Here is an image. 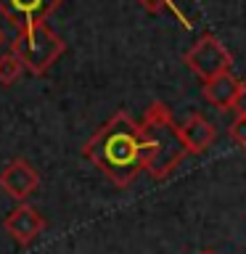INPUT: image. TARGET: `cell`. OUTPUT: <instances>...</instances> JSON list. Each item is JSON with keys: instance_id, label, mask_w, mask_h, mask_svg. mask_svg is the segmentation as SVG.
<instances>
[{"instance_id": "cell-1", "label": "cell", "mask_w": 246, "mask_h": 254, "mask_svg": "<svg viewBox=\"0 0 246 254\" xmlns=\"http://www.w3.org/2000/svg\"><path fill=\"white\" fill-rule=\"evenodd\" d=\"M82 159H90L117 188L132 186L143 172L138 122L127 111H117L82 146Z\"/></svg>"}, {"instance_id": "cell-2", "label": "cell", "mask_w": 246, "mask_h": 254, "mask_svg": "<svg viewBox=\"0 0 246 254\" xmlns=\"http://www.w3.org/2000/svg\"><path fill=\"white\" fill-rule=\"evenodd\" d=\"M66 51V43L48 27L45 21L32 24V27L21 29L11 43V53L21 61V66L32 71V74H45L56 61Z\"/></svg>"}, {"instance_id": "cell-3", "label": "cell", "mask_w": 246, "mask_h": 254, "mask_svg": "<svg viewBox=\"0 0 246 254\" xmlns=\"http://www.w3.org/2000/svg\"><path fill=\"white\" fill-rule=\"evenodd\" d=\"M140 130V167L146 170L154 180L170 178L172 170L183 162V156L188 154L183 148V143L175 132V125L170 127H143Z\"/></svg>"}, {"instance_id": "cell-4", "label": "cell", "mask_w": 246, "mask_h": 254, "mask_svg": "<svg viewBox=\"0 0 246 254\" xmlns=\"http://www.w3.org/2000/svg\"><path fill=\"white\" fill-rule=\"evenodd\" d=\"M183 61H185V66L193 71L196 77H201L204 82L233 69V56H230L228 48L212 35H204L185 56H183Z\"/></svg>"}, {"instance_id": "cell-5", "label": "cell", "mask_w": 246, "mask_h": 254, "mask_svg": "<svg viewBox=\"0 0 246 254\" xmlns=\"http://www.w3.org/2000/svg\"><path fill=\"white\" fill-rule=\"evenodd\" d=\"M63 0H0V16L16 29L40 24L59 8Z\"/></svg>"}, {"instance_id": "cell-6", "label": "cell", "mask_w": 246, "mask_h": 254, "mask_svg": "<svg viewBox=\"0 0 246 254\" xmlns=\"http://www.w3.org/2000/svg\"><path fill=\"white\" fill-rule=\"evenodd\" d=\"M3 228H5V233L11 236L16 244L29 246L45 230V217L32 204H24L21 201L16 209H11V214H8L5 222H3Z\"/></svg>"}, {"instance_id": "cell-7", "label": "cell", "mask_w": 246, "mask_h": 254, "mask_svg": "<svg viewBox=\"0 0 246 254\" xmlns=\"http://www.w3.org/2000/svg\"><path fill=\"white\" fill-rule=\"evenodd\" d=\"M37 186H40V175L27 159H13L0 172V188L16 201H24L27 196H32L37 190Z\"/></svg>"}, {"instance_id": "cell-8", "label": "cell", "mask_w": 246, "mask_h": 254, "mask_svg": "<svg viewBox=\"0 0 246 254\" xmlns=\"http://www.w3.org/2000/svg\"><path fill=\"white\" fill-rule=\"evenodd\" d=\"M175 132H178L183 148H185L188 154H204V151L214 143V138H217L214 125L201 114H190L180 127H175Z\"/></svg>"}, {"instance_id": "cell-9", "label": "cell", "mask_w": 246, "mask_h": 254, "mask_svg": "<svg viewBox=\"0 0 246 254\" xmlns=\"http://www.w3.org/2000/svg\"><path fill=\"white\" fill-rule=\"evenodd\" d=\"M236 90H238V79L233 71H225V74H217L212 79H206L204 87H201V95L204 101L214 106L217 111H228L233 106V98H236Z\"/></svg>"}, {"instance_id": "cell-10", "label": "cell", "mask_w": 246, "mask_h": 254, "mask_svg": "<svg viewBox=\"0 0 246 254\" xmlns=\"http://www.w3.org/2000/svg\"><path fill=\"white\" fill-rule=\"evenodd\" d=\"M140 125H143V127H170V125H175V122H172L170 106H167L164 101H154V103L146 109V114H143Z\"/></svg>"}, {"instance_id": "cell-11", "label": "cell", "mask_w": 246, "mask_h": 254, "mask_svg": "<svg viewBox=\"0 0 246 254\" xmlns=\"http://www.w3.org/2000/svg\"><path fill=\"white\" fill-rule=\"evenodd\" d=\"M21 71H24V66H21V61L16 59L13 53L0 56V85H3V87L13 85L16 79L21 77Z\"/></svg>"}, {"instance_id": "cell-12", "label": "cell", "mask_w": 246, "mask_h": 254, "mask_svg": "<svg viewBox=\"0 0 246 254\" xmlns=\"http://www.w3.org/2000/svg\"><path fill=\"white\" fill-rule=\"evenodd\" d=\"M138 3H140L143 8H146V11H151V13L170 11V13L175 16V19H178V21L183 24V27H185V29H190V21L185 19V13H183L180 8H178V3H175V0H138Z\"/></svg>"}, {"instance_id": "cell-13", "label": "cell", "mask_w": 246, "mask_h": 254, "mask_svg": "<svg viewBox=\"0 0 246 254\" xmlns=\"http://www.w3.org/2000/svg\"><path fill=\"white\" fill-rule=\"evenodd\" d=\"M228 138L236 143V146L246 148V117H236L228 127Z\"/></svg>"}, {"instance_id": "cell-14", "label": "cell", "mask_w": 246, "mask_h": 254, "mask_svg": "<svg viewBox=\"0 0 246 254\" xmlns=\"http://www.w3.org/2000/svg\"><path fill=\"white\" fill-rule=\"evenodd\" d=\"M230 109H233L238 117H246V79L238 82V90H236V98H233V106Z\"/></svg>"}, {"instance_id": "cell-15", "label": "cell", "mask_w": 246, "mask_h": 254, "mask_svg": "<svg viewBox=\"0 0 246 254\" xmlns=\"http://www.w3.org/2000/svg\"><path fill=\"white\" fill-rule=\"evenodd\" d=\"M3 43H5V32L0 29V45H3Z\"/></svg>"}, {"instance_id": "cell-16", "label": "cell", "mask_w": 246, "mask_h": 254, "mask_svg": "<svg viewBox=\"0 0 246 254\" xmlns=\"http://www.w3.org/2000/svg\"><path fill=\"white\" fill-rule=\"evenodd\" d=\"M198 254H217V252H212V249H206V252H198Z\"/></svg>"}]
</instances>
